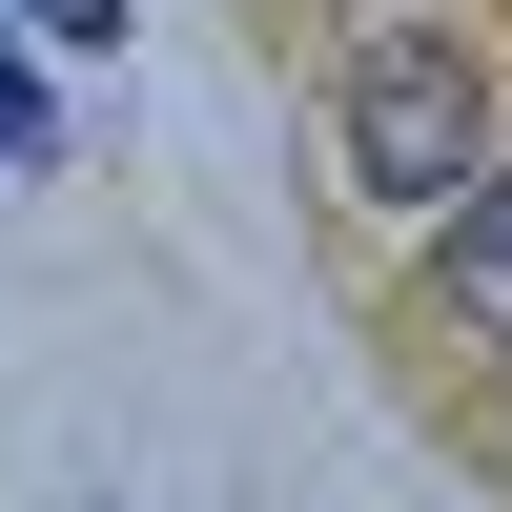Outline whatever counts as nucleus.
<instances>
[{
  "label": "nucleus",
  "mask_w": 512,
  "mask_h": 512,
  "mask_svg": "<svg viewBox=\"0 0 512 512\" xmlns=\"http://www.w3.org/2000/svg\"><path fill=\"white\" fill-rule=\"evenodd\" d=\"M328 144H349V205L451 226L472 164H492V41H472V0H369L349 82H328Z\"/></svg>",
  "instance_id": "1"
},
{
  "label": "nucleus",
  "mask_w": 512,
  "mask_h": 512,
  "mask_svg": "<svg viewBox=\"0 0 512 512\" xmlns=\"http://www.w3.org/2000/svg\"><path fill=\"white\" fill-rule=\"evenodd\" d=\"M431 328H472V349H512V144L472 164V205L431 226Z\"/></svg>",
  "instance_id": "2"
},
{
  "label": "nucleus",
  "mask_w": 512,
  "mask_h": 512,
  "mask_svg": "<svg viewBox=\"0 0 512 512\" xmlns=\"http://www.w3.org/2000/svg\"><path fill=\"white\" fill-rule=\"evenodd\" d=\"M0 164H62V103H41V62L0 41Z\"/></svg>",
  "instance_id": "3"
},
{
  "label": "nucleus",
  "mask_w": 512,
  "mask_h": 512,
  "mask_svg": "<svg viewBox=\"0 0 512 512\" xmlns=\"http://www.w3.org/2000/svg\"><path fill=\"white\" fill-rule=\"evenodd\" d=\"M0 21H41V41H123V0H0Z\"/></svg>",
  "instance_id": "4"
},
{
  "label": "nucleus",
  "mask_w": 512,
  "mask_h": 512,
  "mask_svg": "<svg viewBox=\"0 0 512 512\" xmlns=\"http://www.w3.org/2000/svg\"><path fill=\"white\" fill-rule=\"evenodd\" d=\"M492 369H512V349H492Z\"/></svg>",
  "instance_id": "5"
}]
</instances>
